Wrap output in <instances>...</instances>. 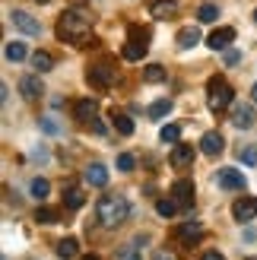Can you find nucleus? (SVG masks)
Returning a JSON list of instances; mask_svg holds the SVG:
<instances>
[{"label":"nucleus","instance_id":"nucleus-1","mask_svg":"<svg viewBox=\"0 0 257 260\" xmlns=\"http://www.w3.org/2000/svg\"><path fill=\"white\" fill-rule=\"evenodd\" d=\"M92 35V22L83 10H63L57 19V38L67 45H86Z\"/></svg>","mask_w":257,"mask_h":260},{"label":"nucleus","instance_id":"nucleus-2","mask_svg":"<svg viewBox=\"0 0 257 260\" xmlns=\"http://www.w3.org/2000/svg\"><path fill=\"white\" fill-rule=\"evenodd\" d=\"M95 213H99V222L105 229H114V225H121L124 219L131 216V203H127L124 197H102L99 206H95Z\"/></svg>","mask_w":257,"mask_h":260},{"label":"nucleus","instance_id":"nucleus-3","mask_svg":"<svg viewBox=\"0 0 257 260\" xmlns=\"http://www.w3.org/2000/svg\"><path fill=\"white\" fill-rule=\"evenodd\" d=\"M232 102H235V89L229 86L222 76H213L210 80V99H207V105H210V111H226V108H232Z\"/></svg>","mask_w":257,"mask_h":260},{"label":"nucleus","instance_id":"nucleus-4","mask_svg":"<svg viewBox=\"0 0 257 260\" xmlns=\"http://www.w3.org/2000/svg\"><path fill=\"white\" fill-rule=\"evenodd\" d=\"M86 80L95 89H108V86H114V80H118V70H111V63L102 60V63H92V67H89Z\"/></svg>","mask_w":257,"mask_h":260},{"label":"nucleus","instance_id":"nucleus-5","mask_svg":"<svg viewBox=\"0 0 257 260\" xmlns=\"http://www.w3.org/2000/svg\"><path fill=\"white\" fill-rule=\"evenodd\" d=\"M216 184L222 190H245V172H238V168H219L216 172Z\"/></svg>","mask_w":257,"mask_h":260},{"label":"nucleus","instance_id":"nucleus-6","mask_svg":"<svg viewBox=\"0 0 257 260\" xmlns=\"http://www.w3.org/2000/svg\"><path fill=\"white\" fill-rule=\"evenodd\" d=\"M172 197L178 200V206H181V210H190V206H194V181L178 178L175 184H172Z\"/></svg>","mask_w":257,"mask_h":260},{"label":"nucleus","instance_id":"nucleus-7","mask_svg":"<svg viewBox=\"0 0 257 260\" xmlns=\"http://www.w3.org/2000/svg\"><path fill=\"white\" fill-rule=\"evenodd\" d=\"M10 22L16 25V29H19L22 35H42V22L32 19L25 10H13V13H10Z\"/></svg>","mask_w":257,"mask_h":260},{"label":"nucleus","instance_id":"nucleus-8","mask_svg":"<svg viewBox=\"0 0 257 260\" xmlns=\"http://www.w3.org/2000/svg\"><path fill=\"white\" fill-rule=\"evenodd\" d=\"M226 149V140H222V134L219 130H207V134L200 137V152L203 155H210V159H216V155H219Z\"/></svg>","mask_w":257,"mask_h":260},{"label":"nucleus","instance_id":"nucleus-9","mask_svg":"<svg viewBox=\"0 0 257 260\" xmlns=\"http://www.w3.org/2000/svg\"><path fill=\"white\" fill-rule=\"evenodd\" d=\"M83 181L89 187H105L108 184V168L102 165V162H92V165H86V172H83Z\"/></svg>","mask_w":257,"mask_h":260},{"label":"nucleus","instance_id":"nucleus-10","mask_svg":"<svg viewBox=\"0 0 257 260\" xmlns=\"http://www.w3.org/2000/svg\"><path fill=\"white\" fill-rule=\"evenodd\" d=\"M232 216L238 219V222H251V219L257 216V197H241V200H235Z\"/></svg>","mask_w":257,"mask_h":260},{"label":"nucleus","instance_id":"nucleus-11","mask_svg":"<svg viewBox=\"0 0 257 260\" xmlns=\"http://www.w3.org/2000/svg\"><path fill=\"white\" fill-rule=\"evenodd\" d=\"M232 42H235V29H232V25H222V29H216V32L207 38V45H210L213 51H226Z\"/></svg>","mask_w":257,"mask_h":260},{"label":"nucleus","instance_id":"nucleus-12","mask_svg":"<svg viewBox=\"0 0 257 260\" xmlns=\"http://www.w3.org/2000/svg\"><path fill=\"white\" fill-rule=\"evenodd\" d=\"M169 162H172V168H187L190 162H194V146H187V143H175Z\"/></svg>","mask_w":257,"mask_h":260},{"label":"nucleus","instance_id":"nucleus-13","mask_svg":"<svg viewBox=\"0 0 257 260\" xmlns=\"http://www.w3.org/2000/svg\"><path fill=\"white\" fill-rule=\"evenodd\" d=\"M19 92H22V99H29V102L42 99V80H38V76H32V73L19 76Z\"/></svg>","mask_w":257,"mask_h":260},{"label":"nucleus","instance_id":"nucleus-14","mask_svg":"<svg viewBox=\"0 0 257 260\" xmlns=\"http://www.w3.org/2000/svg\"><path fill=\"white\" fill-rule=\"evenodd\" d=\"M95 111H99V105H95V99H80L73 105V118L80 121V124H89L95 118Z\"/></svg>","mask_w":257,"mask_h":260},{"label":"nucleus","instance_id":"nucleus-15","mask_svg":"<svg viewBox=\"0 0 257 260\" xmlns=\"http://www.w3.org/2000/svg\"><path fill=\"white\" fill-rule=\"evenodd\" d=\"M178 13V4L175 0H149V16L152 19H169Z\"/></svg>","mask_w":257,"mask_h":260},{"label":"nucleus","instance_id":"nucleus-16","mask_svg":"<svg viewBox=\"0 0 257 260\" xmlns=\"http://www.w3.org/2000/svg\"><path fill=\"white\" fill-rule=\"evenodd\" d=\"M254 108L251 105H232V124L235 127H241V130H245V127H254Z\"/></svg>","mask_w":257,"mask_h":260},{"label":"nucleus","instance_id":"nucleus-17","mask_svg":"<svg viewBox=\"0 0 257 260\" xmlns=\"http://www.w3.org/2000/svg\"><path fill=\"white\" fill-rule=\"evenodd\" d=\"M57 257L60 260H76L80 257V241L76 238H60L57 241Z\"/></svg>","mask_w":257,"mask_h":260},{"label":"nucleus","instance_id":"nucleus-18","mask_svg":"<svg viewBox=\"0 0 257 260\" xmlns=\"http://www.w3.org/2000/svg\"><path fill=\"white\" fill-rule=\"evenodd\" d=\"M83 203H86V193L80 187H63V206L67 210H80Z\"/></svg>","mask_w":257,"mask_h":260},{"label":"nucleus","instance_id":"nucleus-19","mask_svg":"<svg viewBox=\"0 0 257 260\" xmlns=\"http://www.w3.org/2000/svg\"><path fill=\"white\" fill-rule=\"evenodd\" d=\"M4 54H7V60L19 63V60H25V57H29V48H25L22 42H7V45H4Z\"/></svg>","mask_w":257,"mask_h":260},{"label":"nucleus","instance_id":"nucleus-20","mask_svg":"<svg viewBox=\"0 0 257 260\" xmlns=\"http://www.w3.org/2000/svg\"><path fill=\"white\" fill-rule=\"evenodd\" d=\"M200 42V29L197 25H184L181 32H178V48H194Z\"/></svg>","mask_w":257,"mask_h":260},{"label":"nucleus","instance_id":"nucleus-21","mask_svg":"<svg viewBox=\"0 0 257 260\" xmlns=\"http://www.w3.org/2000/svg\"><path fill=\"white\" fill-rule=\"evenodd\" d=\"M146 42H134V38H127V45H124V60H143L146 54Z\"/></svg>","mask_w":257,"mask_h":260},{"label":"nucleus","instance_id":"nucleus-22","mask_svg":"<svg viewBox=\"0 0 257 260\" xmlns=\"http://www.w3.org/2000/svg\"><path fill=\"white\" fill-rule=\"evenodd\" d=\"M32 70H38V73L54 70V57H51L48 51H35V54H32Z\"/></svg>","mask_w":257,"mask_h":260},{"label":"nucleus","instance_id":"nucleus-23","mask_svg":"<svg viewBox=\"0 0 257 260\" xmlns=\"http://www.w3.org/2000/svg\"><path fill=\"white\" fill-rule=\"evenodd\" d=\"M178 210H181V206H178V200H165V197H159V200H156V213H159L162 219H172Z\"/></svg>","mask_w":257,"mask_h":260},{"label":"nucleus","instance_id":"nucleus-24","mask_svg":"<svg viewBox=\"0 0 257 260\" xmlns=\"http://www.w3.org/2000/svg\"><path fill=\"white\" fill-rule=\"evenodd\" d=\"M169 111H172V99H159V102H152V105H149V111H146V114L159 121V118H165Z\"/></svg>","mask_w":257,"mask_h":260},{"label":"nucleus","instance_id":"nucleus-25","mask_svg":"<svg viewBox=\"0 0 257 260\" xmlns=\"http://www.w3.org/2000/svg\"><path fill=\"white\" fill-rule=\"evenodd\" d=\"M60 219L57 210H51V206H38V213H35V222H42V225H54Z\"/></svg>","mask_w":257,"mask_h":260},{"label":"nucleus","instance_id":"nucleus-26","mask_svg":"<svg viewBox=\"0 0 257 260\" xmlns=\"http://www.w3.org/2000/svg\"><path fill=\"white\" fill-rule=\"evenodd\" d=\"M111 121H114V130H118L121 137H131V134H134V121L127 118V114H114Z\"/></svg>","mask_w":257,"mask_h":260},{"label":"nucleus","instance_id":"nucleus-27","mask_svg":"<svg viewBox=\"0 0 257 260\" xmlns=\"http://www.w3.org/2000/svg\"><path fill=\"white\" fill-rule=\"evenodd\" d=\"M200 232H203L200 222H194V219H190V222H184L181 229H178V235H181L184 241H194V238H200Z\"/></svg>","mask_w":257,"mask_h":260},{"label":"nucleus","instance_id":"nucleus-28","mask_svg":"<svg viewBox=\"0 0 257 260\" xmlns=\"http://www.w3.org/2000/svg\"><path fill=\"white\" fill-rule=\"evenodd\" d=\"M197 19L200 22H216V19H219V7H216V4H203L197 10Z\"/></svg>","mask_w":257,"mask_h":260},{"label":"nucleus","instance_id":"nucleus-29","mask_svg":"<svg viewBox=\"0 0 257 260\" xmlns=\"http://www.w3.org/2000/svg\"><path fill=\"white\" fill-rule=\"evenodd\" d=\"M159 140L162 143H178V140H181V127H178V124H165L159 130Z\"/></svg>","mask_w":257,"mask_h":260},{"label":"nucleus","instance_id":"nucleus-30","mask_svg":"<svg viewBox=\"0 0 257 260\" xmlns=\"http://www.w3.org/2000/svg\"><path fill=\"white\" fill-rule=\"evenodd\" d=\"M143 80L146 83H162L165 80V70L159 67V63H149V67H143Z\"/></svg>","mask_w":257,"mask_h":260},{"label":"nucleus","instance_id":"nucleus-31","mask_svg":"<svg viewBox=\"0 0 257 260\" xmlns=\"http://www.w3.org/2000/svg\"><path fill=\"white\" fill-rule=\"evenodd\" d=\"M29 190H32V197H38V200H45V197H48V190H51V184H48L45 178H35L32 184H29Z\"/></svg>","mask_w":257,"mask_h":260},{"label":"nucleus","instance_id":"nucleus-32","mask_svg":"<svg viewBox=\"0 0 257 260\" xmlns=\"http://www.w3.org/2000/svg\"><path fill=\"white\" fill-rule=\"evenodd\" d=\"M238 159L245 162V165H257V146H245L238 152Z\"/></svg>","mask_w":257,"mask_h":260},{"label":"nucleus","instance_id":"nucleus-33","mask_svg":"<svg viewBox=\"0 0 257 260\" xmlns=\"http://www.w3.org/2000/svg\"><path fill=\"white\" fill-rule=\"evenodd\" d=\"M134 165H137V159H134L131 152H121L118 155V168H121V172H134Z\"/></svg>","mask_w":257,"mask_h":260},{"label":"nucleus","instance_id":"nucleus-34","mask_svg":"<svg viewBox=\"0 0 257 260\" xmlns=\"http://www.w3.org/2000/svg\"><path fill=\"white\" fill-rule=\"evenodd\" d=\"M127 38H134V42H149V32L140 29V25H131V29H127Z\"/></svg>","mask_w":257,"mask_h":260},{"label":"nucleus","instance_id":"nucleus-35","mask_svg":"<svg viewBox=\"0 0 257 260\" xmlns=\"http://www.w3.org/2000/svg\"><path fill=\"white\" fill-rule=\"evenodd\" d=\"M118 260H143V257L137 254V248H134V244H124V248L118 251Z\"/></svg>","mask_w":257,"mask_h":260},{"label":"nucleus","instance_id":"nucleus-36","mask_svg":"<svg viewBox=\"0 0 257 260\" xmlns=\"http://www.w3.org/2000/svg\"><path fill=\"white\" fill-rule=\"evenodd\" d=\"M42 130H45V134H51V137H57L60 134V124L54 118H42Z\"/></svg>","mask_w":257,"mask_h":260},{"label":"nucleus","instance_id":"nucleus-37","mask_svg":"<svg viewBox=\"0 0 257 260\" xmlns=\"http://www.w3.org/2000/svg\"><path fill=\"white\" fill-rule=\"evenodd\" d=\"M152 260H175V254H169V251H152Z\"/></svg>","mask_w":257,"mask_h":260},{"label":"nucleus","instance_id":"nucleus-38","mask_svg":"<svg viewBox=\"0 0 257 260\" xmlns=\"http://www.w3.org/2000/svg\"><path fill=\"white\" fill-rule=\"evenodd\" d=\"M203 260H226L219 251H207V254H203Z\"/></svg>","mask_w":257,"mask_h":260},{"label":"nucleus","instance_id":"nucleus-39","mask_svg":"<svg viewBox=\"0 0 257 260\" xmlns=\"http://www.w3.org/2000/svg\"><path fill=\"white\" fill-rule=\"evenodd\" d=\"M226 63H238V51H229V54H226Z\"/></svg>","mask_w":257,"mask_h":260},{"label":"nucleus","instance_id":"nucleus-40","mask_svg":"<svg viewBox=\"0 0 257 260\" xmlns=\"http://www.w3.org/2000/svg\"><path fill=\"white\" fill-rule=\"evenodd\" d=\"M251 99H254V102H257V83H254V89H251Z\"/></svg>","mask_w":257,"mask_h":260},{"label":"nucleus","instance_id":"nucleus-41","mask_svg":"<svg viewBox=\"0 0 257 260\" xmlns=\"http://www.w3.org/2000/svg\"><path fill=\"white\" fill-rule=\"evenodd\" d=\"M83 260H99V257H95V254H92V257H83Z\"/></svg>","mask_w":257,"mask_h":260},{"label":"nucleus","instance_id":"nucleus-42","mask_svg":"<svg viewBox=\"0 0 257 260\" xmlns=\"http://www.w3.org/2000/svg\"><path fill=\"white\" fill-rule=\"evenodd\" d=\"M35 4H51V0H35Z\"/></svg>","mask_w":257,"mask_h":260},{"label":"nucleus","instance_id":"nucleus-43","mask_svg":"<svg viewBox=\"0 0 257 260\" xmlns=\"http://www.w3.org/2000/svg\"><path fill=\"white\" fill-rule=\"evenodd\" d=\"M254 22H257V10H254Z\"/></svg>","mask_w":257,"mask_h":260}]
</instances>
